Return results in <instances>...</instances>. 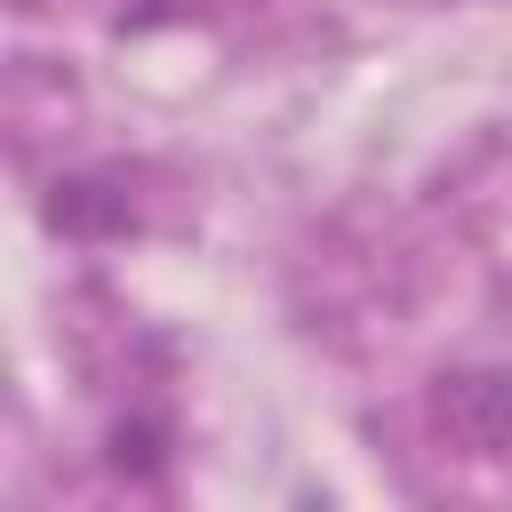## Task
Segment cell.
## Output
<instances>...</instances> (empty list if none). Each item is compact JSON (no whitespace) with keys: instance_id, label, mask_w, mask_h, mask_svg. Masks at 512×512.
<instances>
[{"instance_id":"2","label":"cell","mask_w":512,"mask_h":512,"mask_svg":"<svg viewBox=\"0 0 512 512\" xmlns=\"http://www.w3.org/2000/svg\"><path fill=\"white\" fill-rule=\"evenodd\" d=\"M56 224H72V232H112V224H120V200H104V184H56Z\"/></svg>"},{"instance_id":"1","label":"cell","mask_w":512,"mask_h":512,"mask_svg":"<svg viewBox=\"0 0 512 512\" xmlns=\"http://www.w3.org/2000/svg\"><path fill=\"white\" fill-rule=\"evenodd\" d=\"M440 432L472 456H504L512 448V376H448L440 384Z\"/></svg>"}]
</instances>
